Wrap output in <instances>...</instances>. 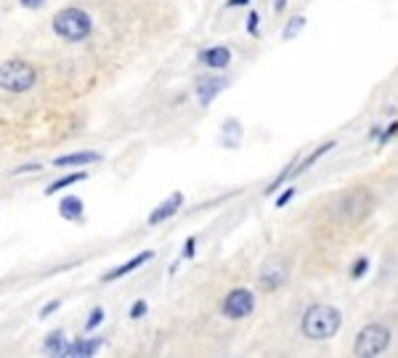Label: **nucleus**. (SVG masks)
Segmentation results:
<instances>
[{"mask_svg": "<svg viewBox=\"0 0 398 358\" xmlns=\"http://www.w3.org/2000/svg\"><path fill=\"white\" fill-rule=\"evenodd\" d=\"M343 324V316H340V311L335 306H311L308 311L303 313V335L308 340H329L337 335V329Z\"/></svg>", "mask_w": 398, "mask_h": 358, "instance_id": "1", "label": "nucleus"}, {"mask_svg": "<svg viewBox=\"0 0 398 358\" xmlns=\"http://www.w3.org/2000/svg\"><path fill=\"white\" fill-rule=\"evenodd\" d=\"M91 30H93V19L83 8H64L53 16V32L69 42L85 40Z\"/></svg>", "mask_w": 398, "mask_h": 358, "instance_id": "2", "label": "nucleus"}, {"mask_svg": "<svg viewBox=\"0 0 398 358\" xmlns=\"http://www.w3.org/2000/svg\"><path fill=\"white\" fill-rule=\"evenodd\" d=\"M38 83L35 67L21 59H11V62L0 64V91L8 93H27L32 85Z\"/></svg>", "mask_w": 398, "mask_h": 358, "instance_id": "3", "label": "nucleus"}, {"mask_svg": "<svg viewBox=\"0 0 398 358\" xmlns=\"http://www.w3.org/2000/svg\"><path fill=\"white\" fill-rule=\"evenodd\" d=\"M375 207V197L367 189H351L337 202V218L346 223H361Z\"/></svg>", "mask_w": 398, "mask_h": 358, "instance_id": "4", "label": "nucleus"}, {"mask_svg": "<svg viewBox=\"0 0 398 358\" xmlns=\"http://www.w3.org/2000/svg\"><path fill=\"white\" fill-rule=\"evenodd\" d=\"M390 348V329L382 324H369L358 332L353 353L356 356H380Z\"/></svg>", "mask_w": 398, "mask_h": 358, "instance_id": "5", "label": "nucleus"}, {"mask_svg": "<svg viewBox=\"0 0 398 358\" xmlns=\"http://www.w3.org/2000/svg\"><path fill=\"white\" fill-rule=\"evenodd\" d=\"M255 311V295L250 289H231L226 300H223V316L237 321V318H247Z\"/></svg>", "mask_w": 398, "mask_h": 358, "instance_id": "6", "label": "nucleus"}, {"mask_svg": "<svg viewBox=\"0 0 398 358\" xmlns=\"http://www.w3.org/2000/svg\"><path fill=\"white\" fill-rule=\"evenodd\" d=\"M287 276H290V271H287V263L282 258H268L258 274V284L263 292H273L287 282Z\"/></svg>", "mask_w": 398, "mask_h": 358, "instance_id": "7", "label": "nucleus"}, {"mask_svg": "<svg viewBox=\"0 0 398 358\" xmlns=\"http://www.w3.org/2000/svg\"><path fill=\"white\" fill-rule=\"evenodd\" d=\"M229 88L226 77H199L197 80V98L202 106H207L218 93H223Z\"/></svg>", "mask_w": 398, "mask_h": 358, "instance_id": "8", "label": "nucleus"}, {"mask_svg": "<svg viewBox=\"0 0 398 358\" xmlns=\"http://www.w3.org/2000/svg\"><path fill=\"white\" fill-rule=\"evenodd\" d=\"M181 204H183V194H181V191L170 194L168 200L162 202L159 207H154V210H152V215L147 218V223H149V226H157V223L170 221V218H173V215L181 210Z\"/></svg>", "mask_w": 398, "mask_h": 358, "instance_id": "9", "label": "nucleus"}, {"mask_svg": "<svg viewBox=\"0 0 398 358\" xmlns=\"http://www.w3.org/2000/svg\"><path fill=\"white\" fill-rule=\"evenodd\" d=\"M199 62L210 69H226L231 64V51L226 45H212V48H205L199 53Z\"/></svg>", "mask_w": 398, "mask_h": 358, "instance_id": "10", "label": "nucleus"}, {"mask_svg": "<svg viewBox=\"0 0 398 358\" xmlns=\"http://www.w3.org/2000/svg\"><path fill=\"white\" fill-rule=\"evenodd\" d=\"M98 348H101V340H74V342H67V345H64L62 356H72V358L96 356Z\"/></svg>", "mask_w": 398, "mask_h": 358, "instance_id": "11", "label": "nucleus"}, {"mask_svg": "<svg viewBox=\"0 0 398 358\" xmlns=\"http://www.w3.org/2000/svg\"><path fill=\"white\" fill-rule=\"evenodd\" d=\"M154 258V253H141L136 255L133 260H127V263H123L120 268H115V271H109V274L101 276V282H115V279H123V276H127L130 271H136V268H141L144 263H149Z\"/></svg>", "mask_w": 398, "mask_h": 358, "instance_id": "12", "label": "nucleus"}, {"mask_svg": "<svg viewBox=\"0 0 398 358\" xmlns=\"http://www.w3.org/2000/svg\"><path fill=\"white\" fill-rule=\"evenodd\" d=\"M101 154L98 151H77V154H64L53 162V168H72V165H91V162H98Z\"/></svg>", "mask_w": 398, "mask_h": 358, "instance_id": "13", "label": "nucleus"}, {"mask_svg": "<svg viewBox=\"0 0 398 358\" xmlns=\"http://www.w3.org/2000/svg\"><path fill=\"white\" fill-rule=\"evenodd\" d=\"M59 215L64 221H83V200L80 197H67L59 204Z\"/></svg>", "mask_w": 398, "mask_h": 358, "instance_id": "14", "label": "nucleus"}, {"mask_svg": "<svg viewBox=\"0 0 398 358\" xmlns=\"http://www.w3.org/2000/svg\"><path fill=\"white\" fill-rule=\"evenodd\" d=\"M329 149H335V141H326V144H322V146H319V149H314V151H311V154H308V157H305L303 162H300V165L295 162L292 170H290V178H292V175H300V173H305V170H308V168H311V165H314L316 159H319V157H324V154H326V151H329Z\"/></svg>", "mask_w": 398, "mask_h": 358, "instance_id": "15", "label": "nucleus"}, {"mask_svg": "<svg viewBox=\"0 0 398 358\" xmlns=\"http://www.w3.org/2000/svg\"><path fill=\"white\" fill-rule=\"evenodd\" d=\"M220 141H223V146H239L241 141V125L237 122V120H226V125H223V130H220Z\"/></svg>", "mask_w": 398, "mask_h": 358, "instance_id": "16", "label": "nucleus"}, {"mask_svg": "<svg viewBox=\"0 0 398 358\" xmlns=\"http://www.w3.org/2000/svg\"><path fill=\"white\" fill-rule=\"evenodd\" d=\"M64 345H67V340H64V332H51V335L45 337V342H42L45 353H51V356H62Z\"/></svg>", "mask_w": 398, "mask_h": 358, "instance_id": "17", "label": "nucleus"}, {"mask_svg": "<svg viewBox=\"0 0 398 358\" xmlns=\"http://www.w3.org/2000/svg\"><path fill=\"white\" fill-rule=\"evenodd\" d=\"M88 178V173H72V175H67V178H59L56 183H51L48 189H45V197H51V194H56V191L67 189V186H72V183H77V180H85Z\"/></svg>", "mask_w": 398, "mask_h": 358, "instance_id": "18", "label": "nucleus"}, {"mask_svg": "<svg viewBox=\"0 0 398 358\" xmlns=\"http://www.w3.org/2000/svg\"><path fill=\"white\" fill-rule=\"evenodd\" d=\"M303 27H305V16H295V19L290 21V24H287V27H284L282 37H284V40H292L295 35H297V32L303 30Z\"/></svg>", "mask_w": 398, "mask_h": 358, "instance_id": "19", "label": "nucleus"}, {"mask_svg": "<svg viewBox=\"0 0 398 358\" xmlns=\"http://www.w3.org/2000/svg\"><path fill=\"white\" fill-rule=\"evenodd\" d=\"M101 321H104V308H93L91 316H88V321H85V332H93Z\"/></svg>", "mask_w": 398, "mask_h": 358, "instance_id": "20", "label": "nucleus"}, {"mask_svg": "<svg viewBox=\"0 0 398 358\" xmlns=\"http://www.w3.org/2000/svg\"><path fill=\"white\" fill-rule=\"evenodd\" d=\"M367 268H369L367 258H358L356 263H353V268H351V276H353V279H361V276L367 274Z\"/></svg>", "mask_w": 398, "mask_h": 358, "instance_id": "21", "label": "nucleus"}, {"mask_svg": "<svg viewBox=\"0 0 398 358\" xmlns=\"http://www.w3.org/2000/svg\"><path fill=\"white\" fill-rule=\"evenodd\" d=\"M149 311V303L147 300H136V306L130 308V318H141L144 313Z\"/></svg>", "mask_w": 398, "mask_h": 358, "instance_id": "22", "label": "nucleus"}, {"mask_svg": "<svg viewBox=\"0 0 398 358\" xmlns=\"http://www.w3.org/2000/svg\"><path fill=\"white\" fill-rule=\"evenodd\" d=\"M396 133H398V122H393V125H390L388 130H385V133L380 136V144H388V141H390L393 136H396Z\"/></svg>", "mask_w": 398, "mask_h": 358, "instance_id": "23", "label": "nucleus"}, {"mask_svg": "<svg viewBox=\"0 0 398 358\" xmlns=\"http://www.w3.org/2000/svg\"><path fill=\"white\" fill-rule=\"evenodd\" d=\"M292 197H295V189H287V191H284V194H282V197L276 200V207H284V204H287V202L292 200Z\"/></svg>", "mask_w": 398, "mask_h": 358, "instance_id": "24", "label": "nucleus"}, {"mask_svg": "<svg viewBox=\"0 0 398 358\" xmlns=\"http://www.w3.org/2000/svg\"><path fill=\"white\" fill-rule=\"evenodd\" d=\"M258 19H261L258 13H250V21H247V32H250V35H255V32H258Z\"/></svg>", "mask_w": 398, "mask_h": 358, "instance_id": "25", "label": "nucleus"}, {"mask_svg": "<svg viewBox=\"0 0 398 358\" xmlns=\"http://www.w3.org/2000/svg\"><path fill=\"white\" fill-rule=\"evenodd\" d=\"M59 306H62L59 300H53V303H48V306H45V308H42V311H40V316H42V318H45V316H51V313H53V311H56V308H59Z\"/></svg>", "mask_w": 398, "mask_h": 358, "instance_id": "26", "label": "nucleus"}, {"mask_svg": "<svg viewBox=\"0 0 398 358\" xmlns=\"http://www.w3.org/2000/svg\"><path fill=\"white\" fill-rule=\"evenodd\" d=\"M19 3L24 6V8H40L45 0H19Z\"/></svg>", "mask_w": 398, "mask_h": 358, "instance_id": "27", "label": "nucleus"}, {"mask_svg": "<svg viewBox=\"0 0 398 358\" xmlns=\"http://www.w3.org/2000/svg\"><path fill=\"white\" fill-rule=\"evenodd\" d=\"M183 258H194V236L186 239V250H183Z\"/></svg>", "mask_w": 398, "mask_h": 358, "instance_id": "28", "label": "nucleus"}, {"mask_svg": "<svg viewBox=\"0 0 398 358\" xmlns=\"http://www.w3.org/2000/svg\"><path fill=\"white\" fill-rule=\"evenodd\" d=\"M284 6H287V0H276V6H273V8H276V11H282Z\"/></svg>", "mask_w": 398, "mask_h": 358, "instance_id": "29", "label": "nucleus"}, {"mask_svg": "<svg viewBox=\"0 0 398 358\" xmlns=\"http://www.w3.org/2000/svg\"><path fill=\"white\" fill-rule=\"evenodd\" d=\"M247 0H229V6H244Z\"/></svg>", "mask_w": 398, "mask_h": 358, "instance_id": "30", "label": "nucleus"}]
</instances>
